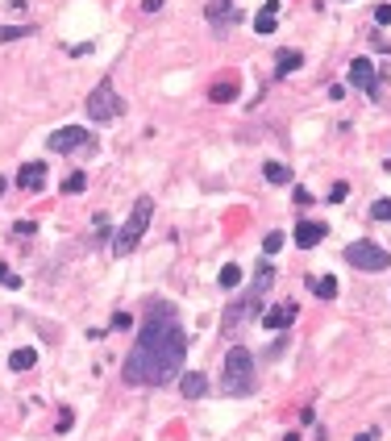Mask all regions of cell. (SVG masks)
I'll use <instances>...</instances> for the list:
<instances>
[{
	"mask_svg": "<svg viewBox=\"0 0 391 441\" xmlns=\"http://www.w3.org/2000/svg\"><path fill=\"white\" fill-rule=\"evenodd\" d=\"M283 441H300V433H287V437H283Z\"/></svg>",
	"mask_w": 391,
	"mask_h": 441,
	"instance_id": "4dcf8cb0",
	"label": "cell"
},
{
	"mask_svg": "<svg viewBox=\"0 0 391 441\" xmlns=\"http://www.w3.org/2000/svg\"><path fill=\"white\" fill-rule=\"evenodd\" d=\"M217 279H221V287H225V292L242 287V266H237V263H225V266H221V275H217Z\"/></svg>",
	"mask_w": 391,
	"mask_h": 441,
	"instance_id": "ac0fdd59",
	"label": "cell"
},
{
	"mask_svg": "<svg viewBox=\"0 0 391 441\" xmlns=\"http://www.w3.org/2000/svg\"><path fill=\"white\" fill-rule=\"evenodd\" d=\"M346 196H349V187H346V183H333V192H329V200L337 204V200H346Z\"/></svg>",
	"mask_w": 391,
	"mask_h": 441,
	"instance_id": "4316f807",
	"label": "cell"
},
{
	"mask_svg": "<svg viewBox=\"0 0 391 441\" xmlns=\"http://www.w3.org/2000/svg\"><path fill=\"white\" fill-rule=\"evenodd\" d=\"M17 183H21V187H34V192H42V183H46V163H25V167L17 171Z\"/></svg>",
	"mask_w": 391,
	"mask_h": 441,
	"instance_id": "7c38bea8",
	"label": "cell"
},
{
	"mask_svg": "<svg viewBox=\"0 0 391 441\" xmlns=\"http://www.w3.org/2000/svg\"><path fill=\"white\" fill-rule=\"evenodd\" d=\"M349 84L362 88V92H375V88H379V80H375V63H371V58H354V63H349Z\"/></svg>",
	"mask_w": 391,
	"mask_h": 441,
	"instance_id": "ba28073f",
	"label": "cell"
},
{
	"mask_svg": "<svg viewBox=\"0 0 391 441\" xmlns=\"http://www.w3.org/2000/svg\"><path fill=\"white\" fill-rule=\"evenodd\" d=\"M371 213H375V220H391V200H375Z\"/></svg>",
	"mask_w": 391,
	"mask_h": 441,
	"instance_id": "cb8c5ba5",
	"label": "cell"
},
{
	"mask_svg": "<svg viewBox=\"0 0 391 441\" xmlns=\"http://www.w3.org/2000/svg\"><path fill=\"white\" fill-rule=\"evenodd\" d=\"M0 283H4V287H21V279H17L8 266H0Z\"/></svg>",
	"mask_w": 391,
	"mask_h": 441,
	"instance_id": "484cf974",
	"label": "cell"
},
{
	"mask_svg": "<svg viewBox=\"0 0 391 441\" xmlns=\"http://www.w3.org/2000/svg\"><path fill=\"white\" fill-rule=\"evenodd\" d=\"M271 283H275V266H271L266 259H262V266H259V279H254V287H250V292H246V296H242V300H237L233 309L225 312L221 329H225V333L242 329V321H246V316H254V309H259V300H262V292H266Z\"/></svg>",
	"mask_w": 391,
	"mask_h": 441,
	"instance_id": "277c9868",
	"label": "cell"
},
{
	"mask_svg": "<svg viewBox=\"0 0 391 441\" xmlns=\"http://www.w3.org/2000/svg\"><path fill=\"white\" fill-rule=\"evenodd\" d=\"M233 96H237V80H221L209 88V100H217V104H229Z\"/></svg>",
	"mask_w": 391,
	"mask_h": 441,
	"instance_id": "2e32d148",
	"label": "cell"
},
{
	"mask_svg": "<svg viewBox=\"0 0 391 441\" xmlns=\"http://www.w3.org/2000/svg\"><path fill=\"white\" fill-rule=\"evenodd\" d=\"M325 220H300L296 225V242H300V250H312L316 242H325Z\"/></svg>",
	"mask_w": 391,
	"mask_h": 441,
	"instance_id": "9c48e42d",
	"label": "cell"
},
{
	"mask_svg": "<svg viewBox=\"0 0 391 441\" xmlns=\"http://www.w3.org/2000/svg\"><path fill=\"white\" fill-rule=\"evenodd\" d=\"M346 263L358 266V271H387L391 254L383 250V246H375V242H349V246H346Z\"/></svg>",
	"mask_w": 391,
	"mask_h": 441,
	"instance_id": "8992f818",
	"label": "cell"
},
{
	"mask_svg": "<svg viewBox=\"0 0 391 441\" xmlns=\"http://www.w3.org/2000/svg\"><path fill=\"white\" fill-rule=\"evenodd\" d=\"M150 217H154V200H150V196H137L130 220H125V225L117 229V237H113V254H117V259H125V254H133V250L142 246V237H146V229H150Z\"/></svg>",
	"mask_w": 391,
	"mask_h": 441,
	"instance_id": "7a4b0ae2",
	"label": "cell"
},
{
	"mask_svg": "<svg viewBox=\"0 0 391 441\" xmlns=\"http://www.w3.org/2000/svg\"><path fill=\"white\" fill-rule=\"evenodd\" d=\"M179 392H183L187 399H200L204 392H209V379H204L200 371H183V375H179Z\"/></svg>",
	"mask_w": 391,
	"mask_h": 441,
	"instance_id": "8fae6325",
	"label": "cell"
},
{
	"mask_svg": "<svg viewBox=\"0 0 391 441\" xmlns=\"http://www.w3.org/2000/svg\"><path fill=\"white\" fill-rule=\"evenodd\" d=\"M163 8V0H142V13H159Z\"/></svg>",
	"mask_w": 391,
	"mask_h": 441,
	"instance_id": "f1b7e54d",
	"label": "cell"
},
{
	"mask_svg": "<svg viewBox=\"0 0 391 441\" xmlns=\"http://www.w3.org/2000/svg\"><path fill=\"white\" fill-rule=\"evenodd\" d=\"M130 325H133L130 312H117V316H113V329H130Z\"/></svg>",
	"mask_w": 391,
	"mask_h": 441,
	"instance_id": "83f0119b",
	"label": "cell"
},
{
	"mask_svg": "<svg viewBox=\"0 0 391 441\" xmlns=\"http://www.w3.org/2000/svg\"><path fill=\"white\" fill-rule=\"evenodd\" d=\"M221 387H225V396H250L259 387V379H254V354L246 346H233L225 354V379H221Z\"/></svg>",
	"mask_w": 391,
	"mask_h": 441,
	"instance_id": "3957f363",
	"label": "cell"
},
{
	"mask_svg": "<svg viewBox=\"0 0 391 441\" xmlns=\"http://www.w3.org/2000/svg\"><path fill=\"white\" fill-rule=\"evenodd\" d=\"M84 187H87V175H84V171H71V175L63 179V192H67V196H80Z\"/></svg>",
	"mask_w": 391,
	"mask_h": 441,
	"instance_id": "7402d4cb",
	"label": "cell"
},
{
	"mask_svg": "<svg viewBox=\"0 0 391 441\" xmlns=\"http://www.w3.org/2000/svg\"><path fill=\"white\" fill-rule=\"evenodd\" d=\"M34 25H0V42H17V38H30Z\"/></svg>",
	"mask_w": 391,
	"mask_h": 441,
	"instance_id": "44dd1931",
	"label": "cell"
},
{
	"mask_svg": "<svg viewBox=\"0 0 391 441\" xmlns=\"http://www.w3.org/2000/svg\"><path fill=\"white\" fill-rule=\"evenodd\" d=\"M275 8H279V0H271V4L262 8L259 17H254V30H259V34H275V25H279V17H275Z\"/></svg>",
	"mask_w": 391,
	"mask_h": 441,
	"instance_id": "5bb4252c",
	"label": "cell"
},
{
	"mask_svg": "<svg viewBox=\"0 0 391 441\" xmlns=\"http://www.w3.org/2000/svg\"><path fill=\"white\" fill-rule=\"evenodd\" d=\"M262 175H266V183H287L292 171H287L283 163H266V167H262Z\"/></svg>",
	"mask_w": 391,
	"mask_h": 441,
	"instance_id": "ffe728a7",
	"label": "cell"
},
{
	"mask_svg": "<svg viewBox=\"0 0 391 441\" xmlns=\"http://www.w3.org/2000/svg\"><path fill=\"white\" fill-rule=\"evenodd\" d=\"M308 287H312V296H321V300H333V296H337V279H333V275H325V279H308Z\"/></svg>",
	"mask_w": 391,
	"mask_h": 441,
	"instance_id": "e0dca14e",
	"label": "cell"
},
{
	"mask_svg": "<svg viewBox=\"0 0 391 441\" xmlns=\"http://www.w3.org/2000/svg\"><path fill=\"white\" fill-rule=\"evenodd\" d=\"M354 441H379V429H362Z\"/></svg>",
	"mask_w": 391,
	"mask_h": 441,
	"instance_id": "f546056e",
	"label": "cell"
},
{
	"mask_svg": "<svg viewBox=\"0 0 391 441\" xmlns=\"http://www.w3.org/2000/svg\"><path fill=\"white\" fill-rule=\"evenodd\" d=\"M38 362V350H30V346H21V350L8 354V371H30Z\"/></svg>",
	"mask_w": 391,
	"mask_h": 441,
	"instance_id": "9a60e30c",
	"label": "cell"
},
{
	"mask_svg": "<svg viewBox=\"0 0 391 441\" xmlns=\"http://www.w3.org/2000/svg\"><path fill=\"white\" fill-rule=\"evenodd\" d=\"M209 21H213L217 30H225L229 21H237V8H229V0H213V4H209Z\"/></svg>",
	"mask_w": 391,
	"mask_h": 441,
	"instance_id": "4fadbf2b",
	"label": "cell"
},
{
	"mask_svg": "<svg viewBox=\"0 0 391 441\" xmlns=\"http://www.w3.org/2000/svg\"><path fill=\"white\" fill-rule=\"evenodd\" d=\"M50 150H58V154H84V150H92V133H87L84 125L54 130L50 133Z\"/></svg>",
	"mask_w": 391,
	"mask_h": 441,
	"instance_id": "52a82bcc",
	"label": "cell"
},
{
	"mask_svg": "<svg viewBox=\"0 0 391 441\" xmlns=\"http://www.w3.org/2000/svg\"><path fill=\"white\" fill-rule=\"evenodd\" d=\"M300 67V54L296 50H279V58H275V75H292Z\"/></svg>",
	"mask_w": 391,
	"mask_h": 441,
	"instance_id": "d6986e66",
	"label": "cell"
},
{
	"mask_svg": "<svg viewBox=\"0 0 391 441\" xmlns=\"http://www.w3.org/2000/svg\"><path fill=\"white\" fill-rule=\"evenodd\" d=\"M183 358H187V337L179 329L175 304H150L137 329V342L125 358V383L130 387H167L171 379L183 375Z\"/></svg>",
	"mask_w": 391,
	"mask_h": 441,
	"instance_id": "6da1fadb",
	"label": "cell"
},
{
	"mask_svg": "<svg viewBox=\"0 0 391 441\" xmlns=\"http://www.w3.org/2000/svg\"><path fill=\"white\" fill-rule=\"evenodd\" d=\"M296 316H300V309H296V304H275V309L262 312V325H266V329H287Z\"/></svg>",
	"mask_w": 391,
	"mask_h": 441,
	"instance_id": "30bf717a",
	"label": "cell"
},
{
	"mask_svg": "<svg viewBox=\"0 0 391 441\" xmlns=\"http://www.w3.org/2000/svg\"><path fill=\"white\" fill-rule=\"evenodd\" d=\"M121 108H125V100L117 96V88H113V80H100L96 88H92V96H87V117L92 121H117L121 117Z\"/></svg>",
	"mask_w": 391,
	"mask_h": 441,
	"instance_id": "5b68a950",
	"label": "cell"
},
{
	"mask_svg": "<svg viewBox=\"0 0 391 441\" xmlns=\"http://www.w3.org/2000/svg\"><path fill=\"white\" fill-rule=\"evenodd\" d=\"M283 242H287V237H283L279 229H275V233H266V242H262V254H275V250H283Z\"/></svg>",
	"mask_w": 391,
	"mask_h": 441,
	"instance_id": "603a6c76",
	"label": "cell"
},
{
	"mask_svg": "<svg viewBox=\"0 0 391 441\" xmlns=\"http://www.w3.org/2000/svg\"><path fill=\"white\" fill-rule=\"evenodd\" d=\"M375 25H391V4H379L375 8Z\"/></svg>",
	"mask_w": 391,
	"mask_h": 441,
	"instance_id": "d4e9b609",
	"label": "cell"
}]
</instances>
